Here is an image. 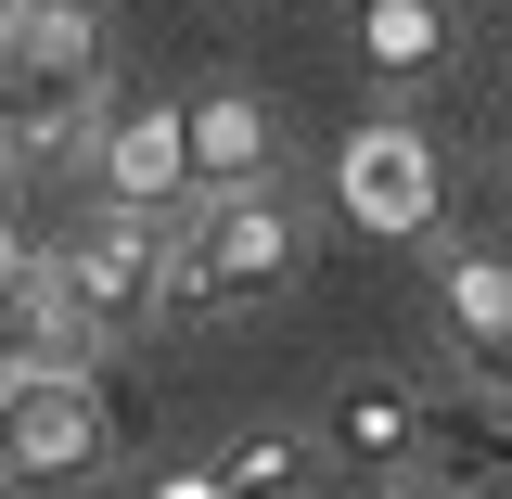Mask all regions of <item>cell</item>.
<instances>
[{
  "label": "cell",
  "mask_w": 512,
  "mask_h": 499,
  "mask_svg": "<svg viewBox=\"0 0 512 499\" xmlns=\"http://www.w3.org/2000/svg\"><path fill=\"white\" fill-rule=\"evenodd\" d=\"M461 372L487 384V397H512V333H487V346H461Z\"/></svg>",
  "instance_id": "13"
},
{
  "label": "cell",
  "mask_w": 512,
  "mask_h": 499,
  "mask_svg": "<svg viewBox=\"0 0 512 499\" xmlns=\"http://www.w3.org/2000/svg\"><path fill=\"white\" fill-rule=\"evenodd\" d=\"M397 499H448V487H397Z\"/></svg>",
  "instance_id": "17"
},
{
  "label": "cell",
  "mask_w": 512,
  "mask_h": 499,
  "mask_svg": "<svg viewBox=\"0 0 512 499\" xmlns=\"http://www.w3.org/2000/svg\"><path fill=\"white\" fill-rule=\"evenodd\" d=\"M90 180L116 192V218H192V103H154V90L103 103Z\"/></svg>",
  "instance_id": "5"
},
{
  "label": "cell",
  "mask_w": 512,
  "mask_h": 499,
  "mask_svg": "<svg viewBox=\"0 0 512 499\" xmlns=\"http://www.w3.org/2000/svg\"><path fill=\"white\" fill-rule=\"evenodd\" d=\"M116 448V410L90 372H13L0 384V487H77Z\"/></svg>",
  "instance_id": "3"
},
{
  "label": "cell",
  "mask_w": 512,
  "mask_h": 499,
  "mask_svg": "<svg viewBox=\"0 0 512 499\" xmlns=\"http://www.w3.org/2000/svg\"><path fill=\"white\" fill-rule=\"evenodd\" d=\"M0 180H13V128H0Z\"/></svg>",
  "instance_id": "16"
},
{
  "label": "cell",
  "mask_w": 512,
  "mask_h": 499,
  "mask_svg": "<svg viewBox=\"0 0 512 499\" xmlns=\"http://www.w3.org/2000/svg\"><path fill=\"white\" fill-rule=\"evenodd\" d=\"M141 499H218V474H205V461H180V474H154Z\"/></svg>",
  "instance_id": "14"
},
{
  "label": "cell",
  "mask_w": 512,
  "mask_h": 499,
  "mask_svg": "<svg viewBox=\"0 0 512 499\" xmlns=\"http://www.w3.org/2000/svg\"><path fill=\"white\" fill-rule=\"evenodd\" d=\"M26 269H39V256L13 244V218H0V295H13V282H26Z\"/></svg>",
  "instance_id": "15"
},
{
  "label": "cell",
  "mask_w": 512,
  "mask_h": 499,
  "mask_svg": "<svg viewBox=\"0 0 512 499\" xmlns=\"http://www.w3.org/2000/svg\"><path fill=\"white\" fill-rule=\"evenodd\" d=\"M423 448H436L423 384H397V372H346V384H333V410H320V461H346V474H410Z\"/></svg>",
  "instance_id": "7"
},
{
  "label": "cell",
  "mask_w": 512,
  "mask_h": 499,
  "mask_svg": "<svg viewBox=\"0 0 512 499\" xmlns=\"http://www.w3.org/2000/svg\"><path fill=\"white\" fill-rule=\"evenodd\" d=\"M167 231H180V218H90V231L52 256L77 320H90V346H128V333L167 320Z\"/></svg>",
  "instance_id": "4"
},
{
  "label": "cell",
  "mask_w": 512,
  "mask_h": 499,
  "mask_svg": "<svg viewBox=\"0 0 512 499\" xmlns=\"http://www.w3.org/2000/svg\"><path fill=\"white\" fill-rule=\"evenodd\" d=\"M218 192H282V116L256 90L192 103V205H218Z\"/></svg>",
  "instance_id": "8"
},
{
  "label": "cell",
  "mask_w": 512,
  "mask_h": 499,
  "mask_svg": "<svg viewBox=\"0 0 512 499\" xmlns=\"http://www.w3.org/2000/svg\"><path fill=\"white\" fill-rule=\"evenodd\" d=\"M103 13L90 0H13L0 13V128H13V167H52L77 154V128H103Z\"/></svg>",
  "instance_id": "1"
},
{
  "label": "cell",
  "mask_w": 512,
  "mask_h": 499,
  "mask_svg": "<svg viewBox=\"0 0 512 499\" xmlns=\"http://www.w3.org/2000/svg\"><path fill=\"white\" fill-rule=\"evenodd\" d=\"M448 39H461V13L448 0H359V64H372L384 90H410V77H436Z\"/></svg>",
  "instance_id": "11"
},
{
  "label": "cell",
  "mask_w": 512,
  "mask_h": 499,
  "mask_svg": "<svg viewBox=\"0 0 512 499\" xmlns=\"http://www.w3.org/2000/svg\"><path fill=\"white\" fill-rule=\"evenodd\" d=\"M13 372H90V320H77V295H64L52 256L0 295V384Z\"/></svg>",
  "instance_id": "9"
},
{
  "label": "cell",
  "mask_w": 512,
  "mask_h": 499,
  "mask_svg": "<svg viewBox=\"0 0 512 499\" xmlns=\"http://www.w3.org/2000/svg\"><path fill=\"white\" fill-rule=\"evenodd\" d=\"M333 205H346L372 244H423V231H436V141H423L410 116L346 128V154H333Z\"/></svg>",
  "instance_id": "6"
},
{
  "label": "cell",
  "mask_w": 512,
  "mask_h": 499,
  "mask_svg": "<svg viewBox=\"0 0 512 499\" xmlns=\"http://www.w3.org/2000/svg\"><path fill=\"white\" fill-rule=\"evenodd\" d=\"M295 256H308V218L282 192H218V205H192L180 231H167V320L256 308V295L295 282Z\"/></svg>",
  "instance_id": "2"
},
{
  "label": "cell",
  "mask_w": 512,
  "mask_h": 499,
  "mask_svg": "<svg viewBox=\"0 0 512 499\" xmlns=\"http://www.w3.org/2000/svg\"><path fill=\"white\" fill-rule=\"evenodd\" d=\"M0 13H13V0H0Z\"/></svg>",
  "instance_id": "18"
},
{
  "label": "cell",
  "mask_w": 512,
  "mask_h": 499,
  "mask_svg": "<svg viewBox=\"0 0 512 499\" xmlns=\"http://www.w3.org/2000/svg\"><path fill=\"white\" fill-rule=\"evenodd\" d=\"M205 474H218V499H308L320 487V436H295V423H244V436L205 448Z\"/></svg>",
  "instance_id": "10"
},
{
  "label": "cell",
  "mask_w": 512,
  "mask_h": 499,
  "mask_svg": "<svg viewBox=\"0 0 512 499\" xmlns=\"http://www.w3.org/2000/svg\"><path fill=\"white\" fill-rule=\"evenodd\" d=\"M436 320H448V346L512 333V244H448L436 256Z\"/></svg>",
  "instance_id": "12"
}]
</instances>
